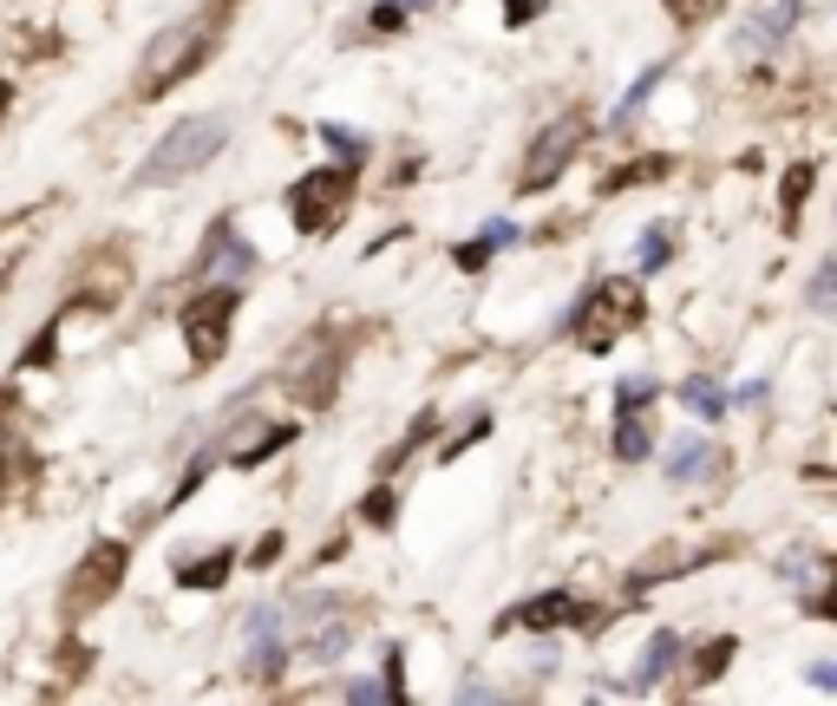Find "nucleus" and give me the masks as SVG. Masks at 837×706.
<instances>
[{"label": "nucleus", "mask_w": 837, "mask_h": 706, "mask_svg": "<svg viewBox=\"0 0 837 706\" xmlns=\"http://www.w3.org/2000/svg\"><path fill=\"white\" fill-rule=\"evenodd\" d=\"M458 268H485V242H465L458 249Z\"/></svg>", "instance_id": "obj_18"}, {"label": "nucleus", "mask_w": 837, "mask_h": 706, "mask_svg": "<svg viewBox=\"0 0 837 706\" xmlns=\"http://www.w3.org/2000/svg\"><path fill=\"white\" fill-rule=\"evenodd\" d=\"M354 190H360L354 164H334V170L301 177V183L288 190V203H295V229H301V236H327V229L354 210Z\"/></svg>", "instance_id": "obj_3"}, {"label": "nucleus", "mask_w": 837, "mask_h": 706, "mask_svg": "<svg viewBox=\"0 0 837 706\" xmlns=\"http://www.w3.org/2000/svg\"><path fill=\"white\" fill-rule=\"evenodd\" d=\"M0 111H7V79H0Z\"/></svg>", "instance_id": "obj_20"}, {"label": "nucleus", "mask_w": 837, "mask_h": 706, "mask_svg": "<svg viewBox=\"0 0 837 706\" xmlns=\"http://www.w3.org/2000/svg\"><path fill=\"white\" fill-rule=\"evenodd\" d=\"M812 177H818V164H792V177H786V229H799V210H805Z\"/></svg>", "instance_id": "obj_13"}, {"label": "nucleus", "mask_w": 837, "mask_h": 706, "mask_svg": "<svg viewBox=\"0 0 837 706\" xmlns=\"http://www.w3.org/2000/svg\"><path fill=\"white\" fill-rule=\"evenodd\" d=\"M668 170H674V157H642V164H622V170H609V177H602V196H622V190L655 183V177H668Z\"/></svg>", "instance_id": "obj_10"}, {"label": "nucleus", "mask_w": 837, "mask_h": 706, "mask_svg": "<svg viewBox=\"0 0 837 706\" xmlns=\"http://www.w3.org/2000/svg\"><path fill=\"white\" fill-rule=\"evenodd\" d=\"M229 7H236V0H216V7H196L190 20H177V26H170V33H164V39H157V46L137 59L131 98H144V105H151V98H164L170 85H183V79H190V72H196V65H203V59L223 46Z\"/></svg>", "instance_id": "obj_1"}, {"label": "nucleus", "mask_w": 837, "mask_h": 706, "mask_svg": "<svg viewBox=\"0 0 837 706\" xmlns=\"http://www.w3.org/2000/svg\"><path fill=\"white\" fill-rule=\"evenodd\" d=\"M242 295L236 288H203L190 308H183V347H190V367H216L229 354V321H236Z\"/></svg>", "instance_id": "obj_5"}, {"label": "nucleus", "mask_w": 837, "mask_h": 706, "mask_svg": "<svg viewBox=\"0 0 837 706\" xmlns=\"http://www.w3.org/2000/svg\"><path fill=\"white\" fill-rule=\"evenodd\" d=\"M720 13H727V0H668V20L674 26H707Z\"/></svg>", "instance_id": "obj_14"}, {"label": "nucleus", "mask_w": 837, "mask_h": 706, "mask_svg": "<svg viewBox=\"0 0 837 706\" xmlns=\"http://www.w3.org/2000/svg\"><path fill=\"white\" fill-rule=\"evenodd\" d=\"M216 144H223V118H183V124L151 151V164L137 170V183H177V177H190L196 164H210Z\"/></svg>", "instance_id": "obj_4"}, {"label": "nucleus", "mask_w": 837, "mask_h": 706, "mask_svg": "<svg viewBox=\"0 0 837 706\" xmlns=\"http://www.w3.org/2000/svg\"><path fill=\"white\" fill-rule=\"evenodd\" d=\"M124 563H131V550H124V543H92V550H85V563H79V570H72V583H65V609H72V615H85V609L111 602V596H118V583H124Z\"/></svg>", "instance_id": "obj_7"}, {"label": "nucleus", "mask_w": 837, "mask_h": 706, "mask_svg": "<svg viewBox=\"0 0 837 706\" xmlns=\"http://www.w3.org/2000/svg\"><path fill=\"white\" fill-rule=\"evenodd\" d=\"M340 360H347V354H334L327 340H321V347L308 340L301 360L288 367V393H295L301 406H327V399H334V380H340Z\"/></svg>", "instance_id": "obj_8"}, {"label": "nucleus", "mask_w": 837, "mask_h": 706, "mask_svg": "<svg viewBox=\"0 0 837 706\" xmlns=\"http://www.w3.org/2000/svg\"><path fill=\"white\" fill-rule=\"evenodd\" d=\"M275 557H282V537H262V543H255V570H268Z\"/></svg>", "instance_id": "obj_16"}, {"label": "nucleus", "mask_w": 837, "mask_h": 706, "mask_svg": "<svg viewBox=\"0 0 837 706\" xmlns=\"http://www.w3.org/2000/svg\"><path fill=\"white\" fill-rule=\"evenodd\" d=\"M7 406H13V393H0V419H7ZM0 471H7V458H0Z\"/></svg>", "instance_id": "obj_19"}, {"label": "nucleus", "mask_w": 837, "mask_h": 706, "mask_svg": "<svg viewBox=\"0 0 837 706\" xmlns=\"http://www.w3.org/2000/svg\"><path fill=\"white\" fill-rule=\"evenodd\" d=\"M360 511H367V517H373V524H393V491H373V498H367V504H360Z\"/></svg>", "instance_id": "obj_15"}, {"label": "nucleus", "mask_w": 837, "mask_h": 706, "mask_svg": "<svg viewBox=\"0 0 837 706\" xmlns=\"http://www.w3.org/2000/svg\"><path fill=\"white\" fill-rule=\"evenodd\" d=\"M530 13H537V0H504V20H511V26H524Z\"/></svg>", "instance_id": "obj_17"}, {"label": "nucleus", "mask_w": 837, "mask_h": 706, "mask_svg": "<svg viewBox=\"0 0 837 706\" xmlns=\"http://www.w3.org/2000/svg\"><path fill=\"white\" fill-rule=\"evenodd\" d=\"M223 576H229V550H216V557H196V563H183V570H177V583H183V589H203V583L216 589Z\"/></svg>", "instance_id": "obj_12"}, {"label": "nucleus", "mask_w": 837, "mask_h": 706, "mask_svg": "<svg viewBox=\"0 0 837 706\" xmlns=\"http://www.w3.org/2000/svg\"><path fill=\"white\" fill-rule=\"evenodd\" d=\"M576 615H583L576 596H537V602L511 609V622H524V629H563V622H576Z\"/></svg>", "instance_id": "obj_9"}, {"label": "nucleus", "mask_w": 837, "mask_h": 706, "mask_svg": "<svg viewBox=\"0 0 837 706\" xmlns=\"http://www.w3.org/2000/svg\"><path fill=\"white\" fill-rule=\"evenodd\" d=\"M733 655H740V642H733V635H714V642L694 655V674H687V687H707V681H720Z\"/></svg>", "instance_id": "obj_11"}, {"label": "nucleus", "mask_w": 837, "mask_h": 706, "mask_svg": "<svg viewBox=\"0 0 837 706\" xmlns=\"http://www.w3.org/2000/svg\"><path fill=\"white\" fill-rule=\"evenodd\" d=\"M629 327H642V282H629V275L596 282V295L570 321V334H576L583 354H609L615 340H629Z\"/></svg>", "instance_id": "obj_2"}, {"label": "nucleus", "mask_w": 837, "mask_h": 706, "mask_svg": "<svg viewBox=\"0 0 837 706\" xmlns=\"http://www.w3.org/2000/svg\"><path fill=\"white\" fill-rule=\"evenodd\" d=\"M583 137H589V118H583V111H563V118L530 144V157H524V170H517V190H524V196L550 190V183L570 170V157L583 151Z\"/></svg>", "instance_id": "obj_6"}]
</instances>
